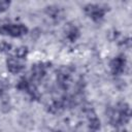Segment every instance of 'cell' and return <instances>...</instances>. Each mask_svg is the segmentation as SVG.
<instances>
[{"mask_svg": "<svg viewBox=\"0 0 132 132\" xmlns=\"http://www.w3.org/2000/svg\"><path fill=\"white\" fill-rule=\"evenodd\" d=\"M28 33V28L23 24H4L0 25V34L12 37H21Z\"/></svg>", "mask_w": 132, "mask_h": 132, "instance_id": "1", "label": "cell"}, {"mask_svg": "<svg viewBox=\"0 0 132 132\" xmlns=\"http://www.w3.org/2000/svg\"><path fill=\"white\" fill-rule=\"evenodd\" d=\"M84 10H85V13L95 22H99L100 20H102L105 14V9L102 8L101 6L95 5V4L86 5Z\"/></svg>", "mask_w": 132, "mask_h": 132, "instance_id": "2", "label": "cell"}, {"mask_svg": "<svg viewBox=\"0 0 132 132\" xmlns=\"http://www.w3.org/2000/svg\"><path fill=\"white\" fill-rule=\"evenodd\" d=\"M110 70L112 72V74L114 75H119L121 73H123V71L125 70L126 67V59L124 56H118L114 59L111 60L110 64Z\"/></svg>", "mask_w": 132, "mask_h": 132, "instance_id": "3", "label": "cell"}, {"mask_svg": "<svg viewBox=\"0 0 132 132\" xmlns=\"http://www.w3.org/2000/svg\"><path fill=\"white\" fill-rule=\"evenodd\" d=\"M21 59L16 58V57H9L6 61V65H7V69L9 72L11 73H20L23 69H24V64L21 63L20 61Z\"/></svg>", "mask_w": 132, "mask_h": 132, "instance_id": "4", "label": "cell"}, {"mask_svg": "<svg viewBox=\"0 0 132 132\" xmlns=\"http://www.w3.org/2000/svg\"><path fill=\"white\" fill-rule=\"evenodd\" d=\"M47 66H44L43 63H37V64L32 65V68H31L32 78L34 80H40L45 74V68Z\"/></svg>", "mask_w": 132, "mask_h": 132, "instance_id": "5", "label": "cell"}, {"mask_svg": "<svg viewBox=\"0 0 132 132\" xmlns=\"http://www.w3.org/2000/svg\"><path fill=\"white\" fill-rule=\"evenodd\" d=\"M78 36H79V31H78V29L75 26L68 25L66 27V29H65V37L69 41H71V42L75 41L78 38Z\"/></svg>", "mask_w": 132, "mask_h": 132, "instance_id": "6", "label": "cell"}, {"mask_svg": "<svg viewBox=\"0 0 132 132\" xmlns=\"http://www.w3.org/2000/svg\"><path fill=\"white\" fill-rule=\"evenodd\" d=\"M45 13L51 18V19H54V20H59L61 18V10L58 6H54V5H51V6H47L45 8Z\"/></svg>", "mask_w": 132, "mask_h": 132, "instance_id": "7", "label": "cell"}, {"mask_svg": "<svg viewBox=\"0 0 132 132\" xmlns=\"http://www.w3.org/2000/svg\"><path fill=\"white\" fill-rule=\"evenodd\" d=\"M14 55H15V57L16 58H19V59H25L26 57H27V55H28V47L27 46H19L16 50H15V52H14Z\"/></svg>", "mask_w": 132, "mask_h": 132, "instance_id": "8", "label": "cell"}, {"mask_svg": "<svg viewBox=\"0 0 132 132\" xmlns=\"http://www.w3.org/2000/svg\"><path fill=\"white\" fill-rule=\"evenodd\" d=\"M28 94H29V96H30V98L31 99H33V100H37V99H39V97H40V94H39V92H38V90H37V88L35 87V86H29V88H28V90L26 91Z\"/></svg>", "mask_w": 132, "mask_h": 132, "instance_id": "9", "label": "cell"}, {"mask_svg": "<svg viewBox=\"0 0 132 132\" xmlns=\"http://www.w3.org/2000/svg\"><path fill=\"white\" fill-rule=\"evenodd\" d=\"M29 86H30V84H29V81L26 79V78H21L18 82H16V88L20 90V91H27L28 90V88H29Z\"/></svg>", "mask_w": 132, "mask_h": 132, "instance_id": "10", "label": "cell"}, {"mask_svg": "<svg viewBox=\"0 0 132 132\" xmlns=\"http://www.w3.org/2000/svg\"><path fill=\"white\" fill-rule=\"evenodd\" d=\"M11 50V44L7 41H0V53H8Z\"/></svg>", "mask_w": 132, "mask_h": 132, "instance_id": "11", "label": "cell"}, {"mask_svg": "<svg viewBox=\"0 0 132 132\" xmlns=\"http://www.w3.org/2000/svg\"><path fill=\"white\" fill-rule=\"evenodd\" d=\"M11 0H0V12H4L10 5Z\"/></svg>", "mask_w": 132, "mask_h": 132, "instance_id": "12", "label": "cell"}, {"mask_svg": "<svg viewBox=\"0 0 132 132\" xmlns=\"http://www.w3.org/2000/svg\"><path fill=\"white\" fill-rule=\"evenodd\" d=\"M119 44L122 47H124V48H129L130 47V38L129 37H125V38L121 39L120 42H119Z\"/></svg>", "mask_w": 132, "mask_h": 132, "instance_id": "13", "label": "cell"}, {"mask_svg": "<svg viewBox=\"0 0 132 132\" xmlns=\"http://www.w3.org/2000/svg\"><path fill=\"white\" fill-rule=\"evenodd\" d=\"M119 32L118 31H110L109 33H108V38H109V40H111V41H114L116 39H118V37H119Z\"/></svg>", "mask_w": 132, "mask_h": 132, "instance_id": "14", "label": "cell"}, {"mask_svg": "<svg viewBox=\"0 0 132 132\" xmlns=\"http://www.w3.org/2000/svg\"><path fill=\"white\" fill-rule=\"evenodd\" d=\"M10 105H9V102H8V100L7 99H5L3 102H2V104H1V109H2V111H4V112H7L10 108Z\"/></svg>", "mask_w": 132, "mask_h": 132, "instance_id": "15", "label": "cell"}, {"mask_svg": "<svg viewBox=\"0 0 132 132\" xmlns=\"http://www.w3.org/2000/svg\"><path fill=\"white\" fill-rule=\"evenodd\" d=\"M2 94H3V87L0 85V97H2Z\"/></svg>", "mask_w": 132, "mask_h": 132, "instance_id": "16", "label": "cell"}]
</instances>
